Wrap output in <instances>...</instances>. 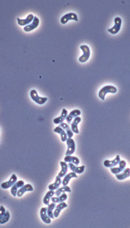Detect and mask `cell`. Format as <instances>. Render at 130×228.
<instances>
[{
    "label": "cell",
    "mask_w": 130,
    "mask_h": 228,
    "mask_svg": "<svg viewBox=\"0 0 130 228\" xmlns=\"http://www.w3.org/2000/svg\"><path fill=\"white\" fill-rule=\"evenodd\" d=\"M116 92H117V88L116 87L111 86V85H107V86L103 87L99 91V96L102 100H104L106 94H108V93H111V94H115V93Z\"/></svg>",
    "instance_id": "1"
},
{
    "label": "cell",
    "mask_w": 130,
    "mask_h": 228,
    "mask_svg": "<svg viewBox=\"0 0 130 228\" xmlns=\"http://www.w3.org/2000/svg\"><path fill=\"white\" fill-rule=\"evenodd\" d=\"M30 96L31 99L38 104L43 105L48 100L47 97H41L38 96L37 92L35 90H32L30 92Z\"/></svg>",
    "instance_id": "2"
},
{
    "label": "cell",
    "mask_w": 130,
    "mask_h": 228,
    "mask_svg": "<svg viewBox=\"0 0 130 228\" xmlns=\"http://www.w3.org/2000/svg\"><path fill=\"white\" fill-rule=\"evenodd\" d=\"M114 26L108 29V32L112 35L117 34L121 29V24H122V20L120 17H116L114 19Z\"/></svg>",
    "instance_id": "3"
},
{
    "label": "cell",
    "mask_w": 130,
    "mask_h": 228,
    "mask_svg": "<svg viewBox=\"0 0 130 228\" xmlns=\"http://www.w3.org/2000/svg\"><path fill=\"white\" fill-rule=\"evenodd\" d=\"M80 48L81 50H83V54L81 57H79V60L80 63H85V62L87 61L88 60V59L90 58V50L89 48V47L88 46L86 45H81L80 47Z\"/></svg>",
    "instance_id": "4"
},
{
    "label": "cell",
    "mask_w": 130,
    "mask_h": 228,
    "mask_svg": "<svg viewBox=\"0 0 130 228\" xmlns=\"http://www.w3.org/2000/svg\"><path fill=\"white\" fill-rule=\"evenodd\" d=\"M75 20V21H78V18L77 15L74 14V13H69L66 15H65L63 16L61 19H60V22L62 24H66L69 20Z\"/></svg>",
    "instance_id": "5"
},
{
    "label": "cell",
    "mask_w": 130,
    "mask_h": 228,
    "mask_svg": "<svg viewBox=\"0 0 130 228\" xmlns=\"http://www.w3.org/2000/svg\"><path fill=\"white\" fill-rule=\"evenodd\" d=\"M66 143L67 145V150L66 153V156H68V155H72L75 149V144L74 140L72 138H67L66 140Z\"/></svg>",
    "instance_id": "6"
},
{
    "label": "cell",
    "mask_w": 130,
    "mask_h": 228,
    "mask_svg": "<svg viewBox=\"0 0 130 228\" xmlns=\"http://www.w3.org/2000/svg\"><path fill=\"white\" fill-rule=\"evenodd\" d=\"M39 24V20L37 17H34V19L30 24H29L24 27V30L26 32H30L38 27Z\"/></svg>",
    "instance_id": "7"
},
{
    "label": "cell",
    "mask_w": 130,
    "mask_h": 228,
    "mask_svg": "<svg viewBox=\"0 0 130 228\" xmlns=\"http://www.w3.org/2000/svg\"><path fill=\"white\" fill-rule=\"evenodd\" d=\"M119 167H112L111 168V171L114 174H118L122 172L125 169L126 166V162L124 160H120L119 163Z\"/></svg>",
    "instance_id": "8"
},
{
    "label": "cell",
    "mask_w": 130,
    "mask_h": 228,
    "mask_svg": "<svg viewBox=\"0 0 130 228\" xmlns=\"http://www.w3.org/2000/svg\"><path fill=\"white\" fill-rule=\"evenodd\" d=\"M121 160L120 156V155H117V157L116 158L113 160H106L104 162V165L105 167H109V168H112V167H115L119 164Z\"/></svg>",
    "instance_id": "9"
},
{
    "label": "cell",
    "mask_w": 130,
    "mask_h": 228,
    "mask_svg": "<svg viewBox=\"0 0 130 228\" xmlns=\"http://www.w3.org/2000/svg\"><path fill=\"white\" fill-rule=\"evenodd\" d=\"M17 181V177L15 174H13L12 175V177H10V180L8 181H6L5 182H3L1 186L3 189H7L10 188L12 187V186Z\"/></svg>",
    "instance_id": "10"
},
{
    "label": "cell",
    "mask_w": 130,
    "mask_h": 228,
    "mask_svg": "<svg viewBox=\"0 0 130 228\" xmlns=\"http://www.w3.org/2000/svg\"><path fill=\"white\" fill-rule=\"evenodd\" d=\"M34 190V188L32 186L29 184H24L22 187H21L17 191V196L18 197H19V198H20V197L24 195V194L26 193V192H27V191H32Z\"/></svg>",
    "instance_id": "11"
},
{
    "label": "cell",
    "mask_w": 130,
    "mask_h": 228,
    "mask_svg": "<svg viewBox=\"0 0 130 228\" xmlns=\"http://www.w3.org/2000/svg\"><path fill=\"white\" fill-rule=\"evenodd\" d=\"M25 184L24 182L23 181H17L11 187V193H12V194L14 196H17V193L18 191V190L21 188L22 187V186Z\"/></svg>",
    "instance_id": "12"
},
{
    "label": "cell",
    "mask_w": 130,
    "mask_h": 228,
    "mask_svg": "<svg viewBox=\"0 0 130 228\" xmlns=\"http://www.w3.org/2000/svg\"><path fill=\"white\" fill-rule=\"evenodd\" d=\"M81 115V112L80 110L79 109H75V110H73L72 111L69 115H67V118H66V121H67V124H69V125H71V123L72 122V121L77 116H79Z\"/></svg>",
    "instance_id": "13"
},
{
    "label": "cell",
    "mask_w": 130,
    "mask_h": 228,
    "mask_svg": "<svg viewBox=\"0 0 130 228\" xmlns=\"http://www.w3.org/2000/svg\"><path fill=\"white\" fill-rule=\"evenodd\" d=\"M34 15L32 14H29L26 19H21L20 18H17V22L18 25L21 26H26V25H29L30 23L32 22L34 19Z\"/></svg>",
    "instance_id": "14"
},
{
    "label": "cell",
    "mask_w": 130,
    "mask_h": 228,
    "mask_svg": "<svg viewBox=\"0 0 130 228\" xmlns=\"http://www.w3.org/2000/svg\"><path fill=\"white\" fill-rule=\"evenodd\" d=\"M67 205L66 203H65L64 202L59 203V205H56L55 210L53 211V215L55 217V218H57V217L59 216L62 210H63L65 208H67Z\"/></svg>",
    "instance_id": "15"
},
{
    "label": "cell",
    "mask_w": 130,
    "mask_h": 228,
    "mask_svg": "<svg viewBox=\"0 0 130 228\" xmlns=\"http://www.w3.org/2000/svg\"><path fill=\"white\" fill-rule=\"evenodd\" d=\"M67 165H68V167L72 172H75V173L81 174V173H82L84 172V169H85V166L84 165L80 166V167H77L76 165H75L74 164H73L72 163H69Z\"/></svg>",
    "instance_id": "16"
},
{
    "label": "cell",
    "mask_w": 130,
    "mask_h": 228,
    "mask_svg": "<svg viewBox=\"0 0 130 228\" xmlns=\"http://www.w3.org/2000/svg\"><path fill=\"white\" fill-rule=\"evenodd\" d=\"M81 121V118L79 116H77V117H75L73 120V121L71 122L70 125L71 127V130L73 132V133H77V134L79 133L78 128V125Z\"/></svg>",
    "instance_id": "17"
},
{
    "label": "cell",
    "mask_w": 130,
    "mask_h": 228,
    "mask_svg": "<svg viewBox=\"0 0 130 228\" xmlns=\"http://www.w3.org/2000/svg\"><path fill=\"white\" fill-rule=\"evenodd\" d=\"M40 216L42 221L46 224H50L51 223V219L48 217L47 214V207H43L41 209L40 211Z\"/></svg>",
    "instance_id": "18"
},
{
    "label": "cell",
    "mask_w": 130,
    "mask_h": 228,
    "mask_svg": "<svg viewBox=\"0 0 130 228\" xmlns=\"http://www.w3.org/2000/svg\"><path fill=\"white\" fill-rule=\"evenodd\" d=\"M67 115H68L67 111L66 109H63L62 111L61 115L59 117L54 119L53 120V123L55 124H60L61 123H63L65 120H66V118H67Z\"/></svg>",
    "instance_id": "19"
},
{
    "label": "cell",
    "mask_w": 130,
    "mask_h": 228,
    "mask_svg": "<svg viewBox=\"0 0 130 228\" xmlns=\"http://www.w3.org/2000/svg\"><path fill=\"white\" fill-rule=\"evenodd\" d=\"M130 176V169L129 168H127V169H125L122 172H121L120 173H118V174H116V178L120 180V181H123V180H124L128 177H129Z\"/></svg>",
    "instance_id": "20"
},
{
    "label": "cell",
    "mask_w": 130,
    "mask_h": 228,
    "mask_svg": "<svg viewBox=\"0 0 130 228\" xmlns=\"http://www.w3.org/2000/svg\"><path fill=\"white\" fill-rule=\"evenodd\" d=\"M59 127H61L62 128H63L65 130V132H66V133L67 135V137L69 138H72L73 137L74 133L72 131L71 128L70 127L69 125H68L67 123H63H63H61L59 124Z\"/></svg>",
    "instance_id": "21"
},
{
    "label": "cell",
    "mask_w": 130,
    "mask_h": 228,
    "mask_svg": "<svg viewBox=\"0 0 130 228\" xmlns=\"http://www.w3.org/2000/svg\"><path fill=\"white\" fill-rule=\"evenodd\" d=\"M77 177H78V175H76V173L74 172H72L68 174H66L64 176L63 181H62V184L63 185H67L69 181H71L72 178H77Z\"/></svg>",
    "instance_id": "22"
},
{
    "label": "cell",
    "mask_w": 130,
    "mask_h": 228,
    "mask_svg": "<svg viewBox=\"0 0 130 228\" xmlns=\"http://www.w3.org/2000/svg\"><path fill=\"white\" fill-rule=\"evenodd\" d=\"M67 199V195L64 193H62L60 195L57 196H55V197L52 196L51 198V200L53 203H59L65 202Z\"/></svg>",
    "instance_id": "23"
},
{
    "label": "cell",
    "mask_w": 130,
    "mask_h": 228,
    "mask_svg": "<svg viewBox=\"0 0 130 228\" xmlns=\"http://www.w3.org/2000/svg\"><path fill=\"white\" fill-rule=\"evenodd\" d=\"M53 131L55 132V133H59L60 135V137H61V140L62 142H66L67 139V135L66 133V132H65V130L62 128L61 127H60L59 126L56 127L55 129L53 130Z\"/></svg>",
    "instance_id": "24"
},
{
    "label": "cell",
    "mask_w": 130,
    "mask_h": 228,
    "mask_svg": "<svg viewBox=\"0 0 130 228\" xmlns=\"http://www.w3.org/2000/svg\"><path fill=\"white\" fill-rule=\"evenodd\" d=\"M60 166H61L62 170L60 172V173H59L58 176H59V177H60V178H62V177H63L64 176L67 174L69 167H68V165L66 163V162H65V161H60Z\"/></svg>",
    "instance_id": "25"
},
{
    "label": "cell",
    "mask_w": 130,
    "mask_h": 228,
    "mask_svg": "<svg viewBox=\"0 0 130 228\" xmlns=\"http://www.w3.org/2000/svg\"><path fill=\"white\" fill-rule=\"evenodd\" d=\"M61 184H62L61 178L60 177H59V176H57L55 182H54L53 184H51L49 185L48 189H49V190L55 191V190L57 189L60 187Z\"/></svg>",
    "instance_id": "26"
},
{
    "label": "cell",
    "mask_w": 130,
    "mask_h": 228,
    "mask_svg": "<svg viewBox=\"0 0 130 228\" xmlns=\"http://www.w3.org/2000/svg\"><path fill=\"white\" fill-rule=\"evenodd\" d=\"M64 161L66 163H72L75 165H78L79 164V160L76 157H73L71 155H68L65 157Z\"/></svg>",
    "instance_id": "27"
},
{
    "label": "cell",
    "mask_w": 130,
    "mask_h": 228,
    "mask_svg": "<svg viewBox=\"0 0 130 228\" xmlns=\"http://www.w3.org/2000/svg\"><path fill=\"white\" fill-rule=\"evenodd\" d=\"M66 192L71 193V189L69 187V186H67V185H63L62 187L59 188L57 189H56V191H55V194H54L57 196H59L61 194L64 193H66Z\"/></svg>",
    "instance_id": "28"
},
{
    "label": "cell",
    "mask_w": 130,
    "mask_h": 228,
    "mask_svg": "<svg viewBox=\"0 0 130 228\" xmlns=\"http://www.w3.org/2000/svg\"><path fill=\"white\" fill-rule=\"evenodd\" d=\"M56 206V203H51V204H49L47 207V214L50 219H53L55 218V217L53 215V210L55 209Z\"/></svg>",
    "instance_id": "29"
},
{
    "label": "cell",
    "mask_w": 130,
    "mask_h": 228,
    "mask_svg": "<svg viewBox=\"0 0 130 228\" xmlns=\"http://www.w3.org/2000/svg\"><path fill=\"white\" fill-rule=\"evenodd\" d=\"M55 194V191L53 190H50L45 196L44 198H43V203L46 205H48L50 204V202L51 200V197Z\"/></svg>",
    "instance_id": "30"
},
{
    "label": "cell",
    "mask_w": 130,
    "mask_h": 228,
    "mask_svg": "<svg viewBox=\"0 0 130 228\" xmlns=\"http://www.w3.org/2000/svg\"><path fill=\"white\" fill-rule=\"evenodd\" d=\"M10 214L9 212L6 210L4 215L1 217V218H0V224H3L7 222L8 220L10 219Z\"/></svg>",
    "instance_id": "31"
},
{
    "label": "cell",
    "mask_w": 130,
    "mask_h": 228,
    "mask_svg": "<svg viewBox=\"0 0 130 228\" xmlns=\"http://www.w3.org/2000/svg\"><path fill=\"white\" fill-rule=\"evenodd\" d=\"M5 212H6V210L4 208V206H0V218H1V217L4 215Z\"/></svg>",
    "instance_id": "32"
}]
</instances>
